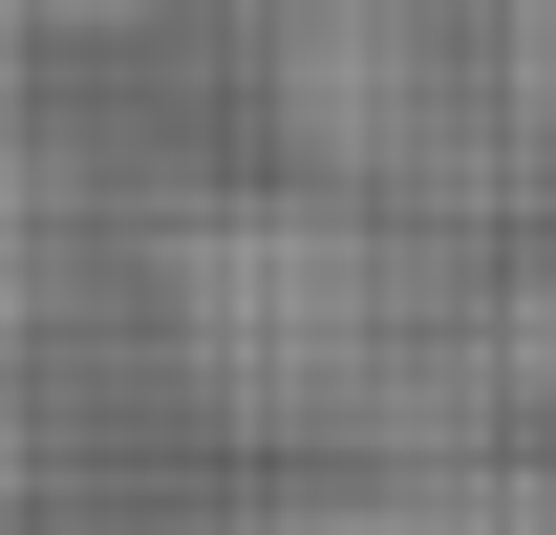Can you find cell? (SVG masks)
Wrapping results in <instances>:
<instances>
[{
    "label": "cell",
    "instance_id": "1",
    "mask_svg": "<svg viewBox=\"0 0 556 535\" xmlns=\"http://www.w3.org/2000/svg\"><path fill=\"white\" fill-rule=\"evenodd\" d=\"M300 535H556V493H450V514H300Z\"/></svg>",
    "mask_w": 556,
    "mask_h": 535
}]
</instances>
